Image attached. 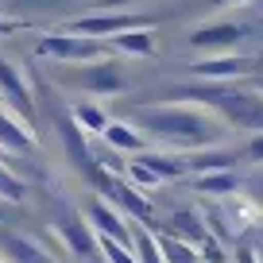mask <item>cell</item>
<instances>
[{"label": "cell", "instance_id": "8fae6325", "mask_svg": "<svg viewBox=\"0 0 263 263\" xmlns=\"http://www.w3.org/2000/svg\"><path fill=\"white\" fill-rule=\"evenodd\" d=\"M171 236L190 240V248H205L213 240L201 221V209H171Z\"/></svg>", "mask_w": 263, "mask_h": 263}, {"label": "cell", "instance_id": "1f68e13d", "mask_svg": "<svg viewBox=\"0 0 263 263\" xmlns=\"http://www.w3.org/2000/svg\"><path fill=\"white\" fill-rule=\"evenodd\" d=\"M0 263H4V259H0Z\"/></svg>", "mask_w": 263, "mask_h": 263}, {"label": "cell", "instance_id": "8992f818", "mask_svg": "<svg viewBox=\"0 0 263 263\" xmlns=\"http://www.w3.org/2000/svg\"><path fill=\"white\" fill-rule=\"evenodd\" d=\"M0 105L8 108L12 116H20L24 124H31L35 116H39L35 97H31V89H27L24 70H20L16 62H8V58H0Z\"/></svg>", "mask_w": 263, "mask_h": 263}, {"label": "cell", "instance_id": "277c9868", "mask_svg": "<svg viewBox=\"0 0 263 263\" xmlns=\"http://www.w3.org/2000/svg\"><path fill=\"white\" fill-rule=\"evenodd\" d=\"M155 16H136V12H105V16H78L70 20V35H89V39H112L124 31H151Z\"/></svg>", "mask_w": 263, "mask_h": 263}, {"label": "cell", "instance_id": "ffe728a7", "mask_svg": "<svg viewBox=\"0 0 263 263\" xmlns=\"http://www.w3.org/2000/svg\"><path fill=\"white\" fill-rule=\"evenodd\" d=\"M236 155L229 151H201V155H186V171L190 174H217V171H232Z\"/></svg>", "mask_w": 263, "mask_h": 263}, {"label": "cell", "instance_id": "7c38bea8", "mask_svg": "<svg viewBox=\"0 0 263 263\" xmlns=\"http://www.w3.org/2000/svg\"><path fill=\"white\" fill-rule=\"evenodd\" d=\"M62 236H66V248L78 255V263H101V259H105L101 248H97V236L89 232V224H85V221H66L62 224Z\"/></svg>", "mask_w": 263, "mask_h": 263}, {"label": "cell", "instance_id": "4316f807", "mask_svg": "<svg viewBox=\"0 0 263 263\" xmlns=\"http://www.w3.org/2000/svg\"><path fill=\"white\" fill-rule=\"evenodd\" d=\"M20 27H24L20 20H4L0 16V35H12V31H20Z\"/></svg>", "mask_w": 263, "mask_h": 263}, {"label": "cell", "instance_id": "cb8c5ba5", "mask_svg": "<svg viewBox=\"0 0 263 263\" xmlns=\"http://www.w3.org/2000/svg\"><path fill=\"white\" fill-rule=\"evenodd\" d=\"M97 248H101V255H105V263H136V252H132V248L116 244V240H108V236H97Z\"/></svg>", "mask_w": 263, "mask_h": 263}, {"label": "cell", "instance_id": "f1b7e54d", "mask_svg": "<svg viewBox=\"0 0 263 263\" xmlns=\"http://www.w3.org/2000/svg\"><path fill=\"white\" fill-rule=\"evenodd\" d=\"M236 259H240V263H255L252 255H248V248H240V255H236Z\"/></svg>", "mask_w": 263, "mask_h": 263}, {"label": "cell", "instance_id": "2e32d148", "mask_svg": "<svg viewBox=\"0 0 263 263\" xmlns=\"http://www.w3.org/2000/svg\"><path fill=\"white\" fill-rule=\"evenodd\" d=\"M217 205H221V217L229 221L232 232L244 229V224H252L255 213H259V209H255V201H248V197H236V194H232V197H221Z\"/></svg>", "mask_w": 263, "mask_h": 263}, {"label": "cell", "instance_id": "52a82bcc", "mask_svg": "<svg viewBox=\"0 0 263 263\" xmlns=\"http://www.w3.org/2000/svg\"><path fill=\"white\" fill-rule=\"evenodd\" d=\"M252 70H255V58H244V54H217V58L194 62V78H201V82H240Z\"/></svg>", "mask_w": 263, "mask_h": 263}, {"label": "cell", "instance_id": "5b68a950", "mask_svg": "<svg viewBox=\"0 0 263 263\" xmlns=\"http://www.w3.org/2000/svg\"><path fill=\"white\" fill-rule=\"evenodd\" d=\"M70 82H74L78 89H85V93L112 97V93H120L124 85H128V74L120 70L116 58H97V62H82L74 74H70Z\"/></svg>", "mask_w": 263, "mask_h": 263}, {"label": "cell", "instance_id": "ac0fdd59", "mask_svg": "<svg viewBox=\"0 0 263 263\" xmlns=\"http://www.w3.org/2000/svg\"><path fill=\"white\" fill-rule=\"evenodd\" d=\"M70 116H74V124H78L82 132H89V136H101V132L112 124V120H108V112H105L101 105H93V101L74 105V108H70Z\"/></svg>", "mask_w": 263, "mask_h": 263}, {"label": "cell", "instance_id": "7402d4cb", "mask_svg": "<svg viewBox=\"0 0 263 263\" xmlns=\"http://www.w3.org/2000/svg\"><path fill=\"white\" fill-rule=\"evenodd\" d=\"M132 248H136V263H166L163 259V252H159V244H155V232L151 229H132Z\"/></svg>", "mask_w": 263, "mask_h": 263}, {"label": "cell", "instance_id": "4fadbf2b", "mask_svg": "<svg viewBox=\"0 0 263 263\" xmlns=\"http://www.w3.org/2000/svg\"><path fill=\"white\" fill-rule=\"evenodd\" d=\"M0 147H12V151H31V128H27L20 116H12L8 108L0 105Z\"/></svg>", "mask_w": 263, "mask_h": 263}, {"label": "cell", "instance_id": "603a6c76", "mask_svg": "<svg viewBox=\"0 0 263 263\" xmlns=\"http://www.w3.org/2000/svg\"><path fill=\"white\" fill-rule=\"evenodd\" d=\"M24 194H27V186L0 163V201H12V205H16V201H24Z\"/></svg>", "mask_w": 263, "mask_h": 263}, {"label": "cell", "instance_id": "9c48e42d", "mask_svg": "<svg viewBox=\"0 0 263 263\" xmlns=\"http://www.w3.org/2000/svg\"><path fill=\"white\" fill-rule=\"evenodd\" d=\"M85 217H89V224L97 229V236H108V240H116V244L132 248V229H128V221H124V217L108 205L105 197H93Z\"/></svg>", "mask_w": 263, "mask_h": 263}, {"label": "cell", "instance_id": "f546056e", "mask_svg": "<svg viewBox=\"0 0 263 263\" xmlns=\"http://www.w3.org/2000/svg\"><path fill=\"white\" fill-rule=\"evenodd\" d=\"M252 89H255V93H263V74H259V78L252 82Z\"/></svg>", "mask_w": 263, "mask_h": 263}, {"label": "cell", "instance_id": "4dcf8cb0", "mask_svg": "<svg viewBox=\"0 0 263 263\" xmlns=\"http://www.w3.org/2000/svg\"><path fill=\"white\" fill-rule=\"evenodd\" d=\"M221 4H244V0H221Z\"/></svg>", "mask_w": 263, "mask_h": 263}, {"label": "cell", "instance_id": "d6986e66", "mask_svg": "<svg viewBox=\"0 0 263 263\" xmlns=\"http://www.w3.org/2000/svg\"><path fill=\"white\" fill-rule=\"evenodd\" d=\"M194 190L197 194H209V197H232L240 190V182L232 171H217V174H197Z\"/></svg>", "mask_w": 263, "mask_h": 263}, {"label": "cell", "instance_id": "83f0119b", "mask_svg": "<svg viewBox=\"0 0 263 263\" xmlns=\"http://www.w3.org/2000/svg\"><path fill=\"white\" fill-rule=\"evenodd\" d=\"M20 8H50V4H58V0H16Z\"/></svg>", "mask_w": 263, "mask_h": 263}, {"label": "cell", "instance_id": "5bb4252c", "mask_svg": "<svg viewBox=\"0 0 263 263\" xmlns=\"http://www.w3.org/2000/svg\"><path fill=\"white\" fill-rule=\"evenodd\" d=\"M140 163L147 166L159 182H174V178H186V174H190L186 171V155H166V151H163V155H143Z\"/></svg>", "mask_w": 263, "mask_h": 263}, {"label": "cell", "instance_id": "3957f363", "mask_svg": "<svg viewBox=\"0 0 263 263\" xmlns=\"http://www.w3.org/2000/svg\"><path fill=\"white\" fill-rule=\"evenodd\" d=\"M35 54L50 58V62L82 66V62H97V58H105L108 54V43L105 39H89V35L58 31V35H43V39L35 43Z\"/></svg>", "mask_w": 263, "mask_h": 263}, {"label": "cell", "instance_id": "e0dca14e", "mask_svg": "<svg viewBox=\"0 0 263 263\" xmlns=\"http://www.w3.org/2000/svg\"><path fill=\"white\" fill-rule=\"evenodd\" d=\"M101 136H105V143H108L112 151H124V155H132V151H140L143 143H147V140H143V136L132 128L128 120H124V124H108Z\"/></svg>", "mask_w": 263, "mask_h": 263}, {"label": "cell", "instance_id": "6da1fadb", "mask_svg": "<svg viewBox=\"0 0 263 263\" xmlns=\"http://www.w3.org/2000/svg\"><path fill=\"white\" fill-rule=\"evenodd\" d=\"M128 124L140 132L143 140H155L171 151H197V147H213L224 140L229 124H221L209 108L186 105V101H163V105H136L128 112Z\"/></svg>", "mask_w": 263, "mask_h": 263}, {"label": "cell", "instance_id": "ba28073f", "mask_svg": "<svg viewBox=\"0 0 263 263\" xmlns=\"http://www.w3.org/2000/svg\"><path fill=\"white\" fill-rule=\"evenodd\" d=\"M0 259L4 263H58L47 248H39L35 240L20 236V232L4 229V224H0Z\"/></svg>", "mask_w": 263, "mask_h": 263}, {"label": "cell", "instance_id": "484cf974", "mask_svg": "<svg viewBox=\"0 0 263 263\" xmlns=\"http://www.w3.org/2000/svg\"><path fill=\"white\" fill-rule=\"evenodd\" d=\"M252 163H263V132H255L252 136V143H248V151H244Z\"/></svg>", "mask_w": 263, "mask_h": 263}, {"label": "cell", "instance_id": "7a4b0ae2", "mask_svg": "<svg viewBox=\"0 0 263 263\" xmlns=\"http://www.w3.org/2000/svg\"><path fill=\"white\" fill-rule=\"evenodd\" d=\"M171 101L201 105V108H209L221 124H232V128L263 132V93L244 89L240 82H205V85L171 89Z\"/></svg>", "mask_w": 263, "mask_h": 263}, {"label": "cell", "instance_id": "30bf717a", "mask_svg": "<svg viewBox=\"0 0 263 263\" xmlns=\"http://www.w3.org/2000/svg\"><path fill=\"white\" fill-rule=\"evenodd\" d=\"M240 39H244V27L240 24H205V27H197V31L190 35V47H197V50H229V47H236Z\"/></svg>", "mask_w": 263, "mask_h": 263}, {"label": "cell", "instance_id": "44dd1931", "mask_svg": "<svg viewBox=\"0 0 263 263\" xmlns=\"http://www.w3.org/2000/svg\"><path fill=\"white\" fill-rule=\"evenodd\" d=\"M155 244H159V252H163V259H166V263H205L201 255H197V248H190L186 240L171 236V232H159Z\"/></svg>", "mask_w": 263, "mask_h": 263}, {"label": "cell", "instance_id": "9a60e30c", "mask_svg": "<svg viewBox=\"0 0 263 263\" xmlns=\"http://www.w3.org/2000/svg\"><path fill=\"white\" fill-rule=\"evenodd\" d=\"M108 47H116L120 54H132V58H151L155 54V35L151 31H124V35H112Z\"/></svg>", "mask_w": 263, "mask_h": 263}, {"label": "cell", "instance_id": "d4e9b609", "mask_svg": "<svg viewBox=\"0 0 263 263\" xmlns=\"http://www.w3.org/2000/svg\"><path fill=\"white\" fill-rule=\"evenodd\" d=\"M124 174H128V186H159V178L140 163V159H132V163L124 166Z\"/></svg>", "mask_w": 263, "mask_h": 263}]
</instances>
